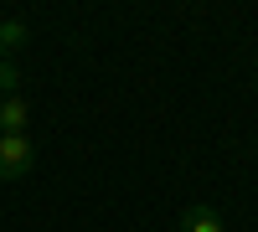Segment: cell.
<instances>
[{
	"mask_svg": "<svg viewBox=\"0 0 258 232\" xmlns=\"http://www.w3.org/2000/svg\"><path fill=\"white\" fill-rule=\"evenodd\" d=\"M36 165V139L31 134H0V181H21Z\"/></svg>",
	"mask_w": 258,
	"mask_h": 232,
	"instance_id": "1",
	"label": "cell"
},
{
	"mask_svg": "<svg viewBox=\"0 0 258 232\" xmlns=\"http://www.w3.org/2000/svg\"><path fill=\"white\" fill-rule=\"evenodd\" d=\"M26 124H31V103L21 93H6L0 98V134H26Z\"/></svg>",
	"mask_w": 258,
	"mask_h": 232,
	"instance_id": "2",
	"label": "cell"
},
{
	"mask_svg": "<svg viewBox=\"0 0 258 232\" xmlns=\"http://www.w3.org/2000/svg\"><path fill=\"white\" fill-rule=\"evenodd\" d=\"M26 41H31V26H26V21H16V16L0 21V57H16Z\"/></svg>",
	"mask_w": 258,
	"mask_h": 232,
	"instance_id": "3",
	"label": "cell"
},
{
	"mask_svg": "<svg viewBox=\"0 0 258 232\" xmlns=\"http://www.w3.org/2000/svg\"><path fill=\"white\" fill-rule=\"evenodd\" d=\"M181 232H227L222 212H212V206H197V212L181 217Z\"/></svg>",
	"mask_w": 258,
	"mask_h": 232,
	"instance_id": "4",
	"label": "cell"
},
{
	"mask_svg": "<svg viewBox=\"0 0 258 232\" xmlns=\"http://www.w3.org/2000/svg\"><path fill=\"white\" fill-rule=\"evenodd\" d=\"M16 88H21V67H16L11 57H0V98L16 93Z\"/></svg>",
	"mask_w": 258,
	"mask_h": 232,
	"instance_id": "5",
	"label": "cell"
}]
</instances>
